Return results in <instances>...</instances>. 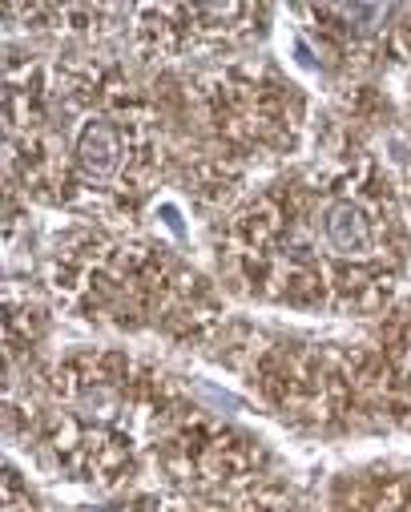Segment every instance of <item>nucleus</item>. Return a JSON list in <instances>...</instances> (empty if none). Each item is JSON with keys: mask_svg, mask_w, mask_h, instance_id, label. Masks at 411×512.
<instances>
[{"mask_svg": "<svg viewBox=\"0 0 411 512\" xmlns=\"http://www.w3.org/2000/svg\"><path fill=\"white\" fill-rule=\"evenodd\" d=\"M323 234L331 242L335 254H347V259H359V254H371V222L355 202H335L323 214Z\"/></svg>", "mask_w": 411, "mask_h": 512, "instance_id": "obj_2", "label": "nucleus"}, {"mask_svg": "<svg viewBox=\"0 0 411 512\" xmlns=\"http://www.w3.org/2000/svg\"><path fill=\"white\" fill-rule=\"evenodd\" d=\"M77 166L89 178H113L117 174V166H121V134H117L113 121H105V117L85 121V130L77 138Z\"/></svg>", "mask_w": 411, "mask_h": 512, "instance_id": "obj_1", "label": "nucleus"}, {"mask_svg": "<svg viewBox=\"0 0 411 512\" xmlns=\"http://www.w3.org/2000/svg\"><path fill=\"white\" fill-rule=\"evenodd\" d=\"M77 412H81V420H93V424H109V420H117V412H121V400H117V392L113 388H85L81 392V400H77Z\"/></svg>", "mask_w": 411, "mask_h": 512, "instance_id": "obj_3", "label": "nucleus"}]
</instances>
